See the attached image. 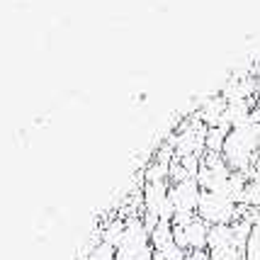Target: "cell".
Instances as JSON below:
<instances>
[{
  "label": "cell",
  "instance_id": "10",
  "mask_svg": "<svg viewBox=\"0 0 260 260\" xmlns=\"http://www.w3.org/2000/svg\"><path fill=\"white\" fill-rule=\"evenodd\" d=\"M229 132H231V129H224V126H209V129H207V151L221 153Z\"/></svg>",
  "mask_w": 260,
  "mask_h": 260
},
{
  "label": "cell",
  "instance_id": "4",
  "mask_svg": "<svg viewBox=\"0 0 260 260\" xmlns=\"http://www.w3.org/2000/svg\"><path fill=\"white\" fill-rule=\"evenodd\" d=\"M168 197H170V202H173V207H175V214H197L202 187L197 185V180L170 182Z\"/></svg>",
  "mask_w": 260,
  "mask_h": 260
},
{
  "label": "cell",
  "instance_id": "17",
  "mask_svg": "<svg viewBox=\"0 0 260 260\" xmlns=\"http://www.w3.org/2000/svg\"><path fill=\"white\" fill-rule=\"evenodd\" d=\"M255 107L260 110V90H258V95H255Z\"/></svg>",
  "mask_w": 260,
  "mask_h": 260
},
{
  "label": "cell",
  "instance_id": "1",
  "mask_svg": "<svg viewBox=\"0 0 260 260\" xmlns=\"http://www.w3.org/2000/svg\"><path fill=\"white\" fill-rule=\"evenodd\" d=\"M258 153H260V141H258V126L255 124L236 126V129L229 132L221 156L226 158L231 170L246 173L250 178V168H253V160H255Z\"/></svg>",
  "mask_w": 260,
  "mask_h": 260
},
{
  "label": "cell",
  "instance_id": "5",
  "mask_svg": "<svg viewBox=\"0 0 260 260\" xmlns=\"http://www.w3.org/2000/svg\"><path fill=\"white\" fill-rule=\"evenodd\" d=\"M226 105L229 102L216 92V95H209V98H204L200 100V119H202L207 126H219L221 124V119H224V112H226Z\"/></svg>",
  "mask_w": 260,
  "mask_h": 260
},
{
  "label": "cell",
  "instance_id": "15",
  "mask_svg": "<svg viewBox=\"0 0 260 260\" xmlns=\"http://www.w3.org/2000/svg\"><path fill=\"white\" fill-rule=\"evenodd\" d=\"M250 180H260V153L253 160V168H250Z\"/></svg>",
  "mask_w": 260,
  "mask_h": 260
},
{
  "label": "cell",
  "instance_id": "6",
  "mask_svg": "<svg viewBox=\"0 0 260 260\" xmlns=\"http://www.w3.org/2000/svg\"><path fill=\"white\" fill-rule=\"evenodd\" d=\"M236 246V234H234V224H219V226H209V238H207V250L216 248H229ZM238 248V246H236ZM243 250V248H241Z\"/></svg>",
  "mask_w": 260,
  "mask_h": 260
},
{
  "label": "cell",
  "instance_id": "8",
  "mask_svg": "<svg viewBox=\"0 0 260 260\" xmlns=\"http://www.w3.org/2000/svg\"><path fill=\"white\" fill-rule=\"evenodd\" d=\"M175 246V236H173V224L170 221H160L158 226L151 231V248L153 250H166Z\"/></svg>",
  "mask_w": 260,
  "mask_h": 260
},
{
  "label": "cell",
  "instance_id": "11",
  "mask_svg": "<svg viewBox=\"0 0 260 260\" xmlns=\"http://www.w3.org/2000/svg\"><path fill=\"white\" fill-rule=\"evenodd\" d=\"M212 260H246V250L236 248V246H229V248H216L209 250Z\"/></svg>",
  "mask_w": 260,
  "mask_h": 260
},
{
  "label": "cell",
  "instance_id": "16",
  "mask_svg": "<svg viewBox=\"0 0 260 260\" xmlns=\"http://www.w3.org/2000/svg\"><path fill=\"white\" fill-rule=\"evenodd\" d=\"M253 76H255V78H260V58L253 63Z\"/></svg>",
  "mask_w": 260,
  "mask_h": 260
},
{
  "label": "cell",
  "instance_id": "13",
  "mask_svg": "<svg viewBox=\"0 0 260 260\" xmlns=\"http://www.w3.org/2000/svg\"><path fill=\"white\" fill-rule=\"evenodd\" d=\"M88 260H117V248H112L110 243H100V246L88 255Z\"/></svg>",
  "mask_w": 260,
  "mask_h": 260
},
{
  "label": "cell",
  "instance_id": "18",
  "mask_svg": "<svg viewBox=\"0 0 260 260\" xmlns=\"http://www.w3.org/2000/svg\"><path fill=\"white\" fill-rule=\"evenodd\" d=\"M258 141H260V124H258Z\"/></svg>",
  "mask_w": 260,
  "mask_h": 260
},
{
  "label": "cell",
  "instance_id": "9",
  "mask_svg": "<svg viewBox=\"0 0 260 260\" xmlns=\"http://www.w3.org/2000/svg\"><path fill=\"white\" fill-rule=\"evenodd\" d=\"M141 173H144V182H163V180L170 182V166L158 163V160H151Z\"/></svg>",
  "mask_w": 260,
  "mask_h": 260
},
{
  "label": "cell",
  "instance_id": "12",
  "mask_svg": "<svg viewBox=\"0 0 260 260\" xmlns=\"http://www.w3.org/2000/svg\"><path fill=\"white\" fill-rule=\"evenodd\" d=\"M187 250L178 248V246H170L166 250H153V260H185Z\"/></svg>",
  "mask_w": 260,
  "mask_h": 260
},
{
  "label": "cell",
  "instance_id": "14",
  "mask_svg": "<svg viewBox=\"0 0 260 260\" xmlns=\"http://www.w3.org/2000/svg\"><path fill=\"white\" fill-rule=\"evenodd\" d=\"M185 260H212L209 250H187Z\"/></svg>",
  "mask_w": 260,
  "mask_h": 260
},
{
  "label": "cell",
  "instance_id": "7",
  "mask_svg": "<svg viewBox=\"0 0 260 260\" xmlns=\"http://www.w3.org/2000/svg\"><path fill=\"white\" fill-rule=\"evenodd\" d=\"M124 229H126V221L122 219V216L110 219V221L100 229L102 243H110L112 248H119V246H122V238H124Z\"/></svg>",
  "mask_w": 260,
  "mask_h": 260
},
{
  "label": "cell",
  "instance_id": "2",
  "mask_svg": "<svg viewBox=\"0 0 260 260\" xmlns=\"http://www.w3.org/2000/svg\"><path fill=\"white\" fill-rule=\"evenodd\" d=\"M197 216L207 221L209 226H219V224H234L241 219V204H234L231 200L221 197L216 192H202L200 197V207H197Z\"/></svg>",
  "mask_w": 260,
  "mask_h": 260
},
{
  "label": "cell",
  "instance_id": "3",
  "mask_svg": "<svg viewBox=\"0 0 260 260\" xmlns=\"http://www.w3.org/2000/svg\"><path fill=\"white\" fill-rule=\"evenodd\" d=\"M173 236H175V246L182 250H207L209 224L194 216L187 224H173Z\"/></svg>",
  "mask_w": 260,
  "mask_h": 260
}]
</instances>
